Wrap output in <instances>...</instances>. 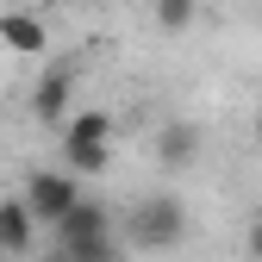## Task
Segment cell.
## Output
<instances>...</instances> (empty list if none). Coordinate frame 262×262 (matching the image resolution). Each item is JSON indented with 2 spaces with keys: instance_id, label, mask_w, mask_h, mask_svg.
Returning <instances> with one entry per match:
<instances>
[{
  "instance_id": "obj_1",
  "label": "cell",
  "mask_w": 262,
  "mask_h": 262,
  "mask_svg": "<svg viewBox=\"0 0 262 262\" xmlns=\"http://www.w3.org/2000/svg\"><path fill=\"white\" fill-rule=\"evenodd\" d=\"M125 237H131V250H175L187 237V206L175 193H144L125 219Z\"/></svg>"
},
{
  "instance_id": "obj_2",
  "label": "cell",
  "mask_w": 262,
  "mask_h": 262,
  "mask_svg": "<svg viewBox=\"0 0 262 262\" xmlns=\"http://www.w3.org/2000/svg\"><path fill=\"white\" fill-rule=\"evenodd\" d=\"M19 200L31 206V219H38V225L62 231V219H69V212L88 200V193H81V181H75L69 169H38V175L25 181V193H19Z\"/></svg>"
},
{
  "instance_id": "obj_3",
  "label": "cell",
  "mask_w": 262,
  "mask_h": 262,
  "mask_svg": "<svg viewBox=\"0 0 262 262\" xmlns=\"http://www.w3.org/2000/svg\"><path fill=\"white\" fill-rule=\"evenodd\" d=\"M69 100H75V69H69V62H56V69H44V75H38V88H31V119H44V125L75 119V113H69Z\"/></svg>"
},
{
  "instance_id": "obj_4",
  "label": "cell",
  "mask_w": 262,
  "mask_h": 262,
  "mask_svg": "<svg viewBox=\"0 0 262 262\" xmlns=\"http://www.w3.org/2000/svg\"><path fill=\"white\" fill-rule=\"evenodd\" d=\"M156 162H162V169H193V162H200V131H193V125H162L156 131Z\"/></svg>"
},
{
  "instance_id": "obj_5",
  "label": "cell",
  "mask_w": 262,
  "mask_h": 262,
  "mask_svg": "<svg viewBox=\"0 0 262 262\" xmlns=\"http://www.w3.org/2000/svg\"><path fill=\"white\" fill-rule=\"evenodd\" d=\"M31 231H38L31 206L25 200H0V256H25L31 250Z\"/></svg>"
},
{
  "instance_id": "obj_6",
  "label": "cell",
  "mask_w": 262,
  "mask_h": 262,
  "mask_svg": "<svg viewBox=\"0 0 262 262\" xmlns=\"http://www.w3.org/2000/svg\"><path fill=\"white\" fill-rule=\"evenodd\" d=\"M0 44L19 50V56H38L44 50V25L31 19V13H0Z\"/></svg>"
},
{
  "instance_id": "obj_7",
  "label": "cell",
  "mask_w": 262,
  "mask_h": 262,
  "mask_svg": "<svg viewBox=\"0 0 262 262\" xmlns=\"http://www.w3.org/2000/svg\"><path fill=\"white\" fill-rule=\"evenodd\" d=\"M62 162H69V175H106L113 169V144H75V138H62Z\"/></svg>"
},
{
  "instance_id": "obj_8",
  "label": "cell",
  "mask_w": 262,
  "mask_h": 262,
  "mask_svg": "<svg viewBox=\"0 0 262 262\" xmlns=\"http://www.w3.org/2000/svg\"><path fill=\"white\" fill-rule=\"evenodd\" d=\"M62 138H75V144H113V113H75Z\"/></svg>"
},
{
  "instance_id": "obj_9",
  "label": "cell",
  "mask_w": 262,
  "mask_h": 262,
  "mask_svg": "<svg viewBox=\"0 0 262 262\" xmlns=\"http://www.w3.org/2000/svg\"><path fill=\"white\" fill-rule=\"evenodd\" d=\"M156 25L162 31H187L193 25V0H156Z\"/></svg>"
},
{
  "instance_id": "obj_10",
  "label": "cell",
  "mask_w": 262,
  "mask_h": 262,
  "mask_svg": "<svg viewBox=\"0 0 262 262\" xmlns=\"http://www.w3.org/2000/svg\"><path fill=\"white\" fill-rule=\"evenodd\" d=\"M250 256H256V262H262V219H256V225H250Z\"/></svg>"
},
{
  "instance_id": "obj_11",
  "label": "cell",
  "mask_w": 262,
  "mask_h": 262,
  "mask_svg": "<svg viewBox=\"0 0 262 262\" xmlns=\"http://www.w3.org/2000/svg\"><path fill=\"white\" fill-rule=\"evenodd\" d=\"M256 138H262V113H256Z\"/></svg>"
}]
</instances>
